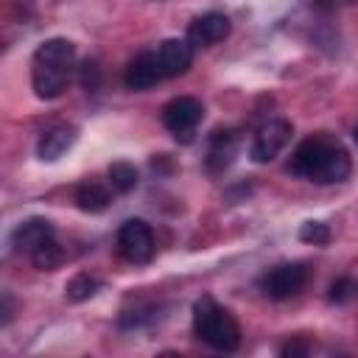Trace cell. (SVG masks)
<instances>
[{
  "instance_id": "obj_1",
  "label": "cell",
  "mask_w": 358,
  "mask_h": 358,
  "mask_svg": "<svg viewBox=\"0 0 358 358\" xmlns=\"http://www.w3.org/2000/svg\"><path fill=\"white\" fill-rule=\"evenodd\" d=\"M350 157L341 145L336 143H327L322 137H313V140H305L291 162H288V171L294 176H302V179H310L316 185H333V182H344L350 176Z\"/></svg>"
},
{
  "instance_id": "obj_2",
  "label": "cell",
  "mask_w": 358,
  "mask_h": 358,
  "mask_svg": "<svg viewBox=\"0 0 358 358\" xmlns=\"http://www.w3.org/2000/svg\"><path fill=\"white\" fill-rule=\"evenodd\" d=\"M193 330L213 350L232 352L241 347V324L213 296H201L193 305Z\"/></svg>"
},
{
  "instance_id": "obj_3",
  "label": "cell",
  "mask_w": 358,
  "mask_h": 358,
  "mask_svg": "<svg viewBox=\"0 0 358 358\" xmlns=\"http://www.w3.org/2000/svg\"><path fill=\"white\" fill-rule=\"evenodd\" d=\"M310 268L305 263H280L260 277V291L271 299H288L305 288Z\"/></svg>"
},
{
  "instance_id": "obj_4",
  "label": "cell",
  "mask_w": 358,
  "mask_h": 358,
  "mask_svg": "<svg viewBox=\"0 0 358 358\" xmlns=\"http://www.w3.org/2000/svg\"><path fill=\"white\" fill-rule=\"evenodd\" d=\"M117 249L129 263H148L154 257V235L151 227L140 218H129L117 229Z\"/></svg>"
},
{
  "instance_id": "obj_5",
  "label": "cell",
  "mask_w": 358,
  "mask_h": 358,
  "mask_svg": "<svg viewBox=\"0 0 358 358\" xmlns=\"http://www.w3.org/2000/svg\"><path fill=\"white\" fill-rule=\"evenodd\" d=\"M291 134H294V129H291V123L282 120V117H274V120L263 123V126L257 129L255 140H252L249 157H252L255 162H271V159L288 145Z\"/></svg>"
},
{
  "instance_id": "obj_6",
  "label": "cell",
  "mask_w": 358,
  "mask_h": 358,
  "mask_svg": "<svg viewBox=\"0 0 358 358\" xmlns=\"http://www.w3.org/2000/svg\"><path fill=\"white\" fill-rule=\"evenodd\" d=\"M201 117H204V106H201V101H196L190 95H179V98L168 101L165 109H162V123L176 137L179 134H190L199 126Z\"/></svg>"
},
{
  "instance_id": "obj_7",
  "label": "cell",
  "mask_w": 358,
  "mask_h": 358,
  "mask_svg": "<svg viewBox=\"0 0 358 358\" xmlns=\"http://www.w3.org/2000/svg\"><path fill=\"white\" fill-rule=\"evenodd\" d=\"M67 78H70L67 64H56V62H45V59H34V64H31V84H34L36 98H42V101L59 98L67 87Z\"/></svg>"
},
{
  "instance_id": "obj_8",
  "label": "cell",
  "mask_w": 358,
  "mask_h": 358,
  "mask_svg": "<svg viewBox=\"0 0 358 358\" xmlns=\"http://www.w3.org/2000/svg\"><path fill=\"white\" fill-rule=\"evenodd\" d=\"M227 36H229V17L221 14V11L201 14L187 31V42L193 48H207V45H215V42H224Z\"/></svg>"
},
{
  "instance_id": "obj_9",
  "label": "cell",
  "mask_w": 358,
  "mask_h": 358,
  "mask_svg": "<svg viewBox=\"0 0 358 358\" xmlns=\"http://www.w3.org/2000/svg\"><path fill=\"white\" fill-rule=\"evenodd\" d=\"M157 62H159L162 76H168V78L182 76L193 64V45L187 39H165L157 48Z\"/></svg>"
},
{
  "instance_id": "obj_10",
  "label": "cell",
  "mask_w": 358,
  "mask_h": 358,
  "mask_svg": "<svg viewBox=\"0 0 358 358\" xmlns=\"http://www.w3.org/2000/svg\"><path fill=\"white\" fill-rule=\"evenodd\" d=\"M159 78H162V70H159L157 53H140L137 59L129 62L123 73V81L129 90H151Z\"/></svg>"
},
{
  "instance_id": "obj_11",
  "label": "cell",
  "mask_w": 358,
  "mask_h": 358,
  "mask_svg": "<svg viewBox=\"0 0 358 358\" xmlns=\"http://www.w3.org/2000/svg\"><path fill=\"white\" fill-rule=\"evenodd\" d=\"M50 238H53V227L48 218H28L11 232V246L17 252H34L36 246H42Z\"/></svg>"
},
{
  "instance_id": "obj_12",
  "label": "cell",
  "mask_w": 358,
  "mask_h": 358,
  "mask_svg": "<svg viewBox=\"0 0 358 358\" xmlns=\"http://www.w3.org/2000/svg\"><path fill=\"white\" fill-rule=\"evenodd\" d=\"M76 143V129L73 126H56V129H48L42 137H39V145H36V154L39 159L45 162H53L59 159L62 154H67Z\"/></svg>"
},
{
  "instance_id": "obj_13",
  "label": "cell",
  "mask_w": 358,
  "mask_h": 358,
  "mask_svg": "<svg viewBox=\"0 0 358 358\" xmlns=\"http://www.w3.org/2000/svg\"><path fill=\"white\" fill-rule=\"evenodd\" d=\"M34 59H45V62H56V64H67V67H73L76 45H73L70 39H64V36H53V39H45V42L36 48Z\"/></svg>"
},
{
  "instance_id": "obj_14",
  "label": "cell",
  "mask_w": 358,
  "mask_h": 358,
  "mask_svg": "<svg viewBox=\"0 0 358 358\" xmlns=\"http://www.w3.org/2000/svg\"><path fill=\"white\" fill-rule=\"evenodd\" d=\"M235 157V134L232 131H215L213 143H210V157H207V168L210 171H221L232 162Z\"/></svg>"
},
{
  "instance_id": "obj_15",
  "label": "cell",
  "mask_w": 358,
  "mask_h": 358,
  "mask_svg": "<svg viewBox=\"0 0 358 358\" xmlns=\"http://www.w3.org/2000/svg\"><path fill=\"white\" fill-rule=\"evenodd\" d=\"M109 190L106 187H101L98 182H84V185H78V190H76V204H78V210H84V213H103L106 207H109Z\"/></svg>"
},
{
  "instance_id": "obj_16",
  "label": "cell",
  "mask_w": 358,
  "mask_h": 358,
  "mask_svg": "<svg viewBox=\"0 0 358 358\" xmlns=\"http://www.w3.org/2000/svg\"><path fill=\"white\" fill-rule=\"evenodd\" d=\"M31 260H34V266H36L39 271H53V268L62 266L64 252H62V246L50 238V241H45L42 246H36V249L31 252Z\"/></svg>"
},
{
  "instance_id": "obj_17",
  "label": "cell",
  "mask_w": 358,
  "mask_h": 358,
  "mask_svg": "<svg viewBox=\"0 0 358 358\" xmlns=\"http://www.w3.org/2000/svg\"><path fill=\"white\" fill-rule=\"evenodd\" d=\"M137 168L131 165V162H112L109 165V185H112V190H117V193H129V190H134L137 187Z\"/></svg>"
},
{
  "instance_id": "obj_18",
  "label": "cell",
  "mask_w": 358,
  "mask_h": 358,
  "mask_svg": "<svg viewBox=\"0 0 358 358\" xmlns=\"http://www.w3.org/2000/svg\"><path fill=\"white\" fill-rule=\"evenodd\" d=\"M98 288H101V282H98L95 277H90V274H76V277L64 285V294H67L70 302H84V299H90Z\"/></svg>"
},
{
  "instance_id": "obj_19",
  "label": "cell",
  "mask_w": 358,
  "mask_h": 358,
  "mask_svg": "<svg viewBox=\"0 0 358 358\" xmlns=\"http://www.w3.org/2000/svg\"><path fill=\"white\" fill-rule=\"evenodd\" d=\"M358 296V280L352 277H338L330 282V291H327V299L336 302V305H347Z\"/></svg>"
},
{
  "instance_id": "obj_20",
  "label": "cell",
  "mask_w": 358,
  "mask_h": 358,
  "mask_svg": "<svg viewBox=\"0 0 358 358\" xmlns=\"http://www.w3.org/2000/svg\"><path fill=\"white\" fill-rule=\"evenodd\" d=\"M299 241L302 243H313V246H324L330 241V227L322 221H305L299 227Z\"/></svg>"
},
{
  "instance_id": "obj_21",
  "label": "cell",
  "mask_w": 358,
  "mask_h": 358,
  "mask_svg": "<svg viewBox=\"0 0 358 358\" xmlns=\"http://www.w3.org/2000/svg\"><path fill=\"white\" fill-rule=\"evenodd\" d=\"M308 350H310V344L308 341H288L282 350H280V355H291V358H296V355H308Z\"/></svg>"
},
{
  "instance_id": "obj_22",
  "label": "cell",
  "mask_w": 358,
  "mask_h": 358,
  "mask_svg": "<svg viewBox=\"0 0 358 358\" xmlns=\"http://www.w3.org/2000/svg\"><path fill=\"white\" fill-rule=\"evenodd\" d=\"M81 84H84L87 90H95V84H98V67H95V62H87V64H84Z\"/></svg>"
},
{
  "instance_id": "obj_23",
  "label": "cell",
  "mask_w": 358,
  "mask_h": 358,
  "mask_svg": "<svg viewBox=\"0 0 358 358\" xmlns=\"http://www.w3.org/2000/svg\"><path fill=\"white\" fill-rule=\"evenodd\" d=\"M8 322H11V296L3 294V324H8Z\"/></svg>"
},
{
  "instance_id": "obj_24",
  "label": "cell",
  "mask_w": 358,
  "mask_h": 358,
  "mask_svg": "<svg viewBox=\"0 0 358 358\" xmlns=\"http://www.w3.org/2000/svg\"><path fill=\"white\" fill-rule=\"evenodd\" d=\"M352 140H355V145H358V126H355V131H352Z\"/></svg>"
}]
</instances>
